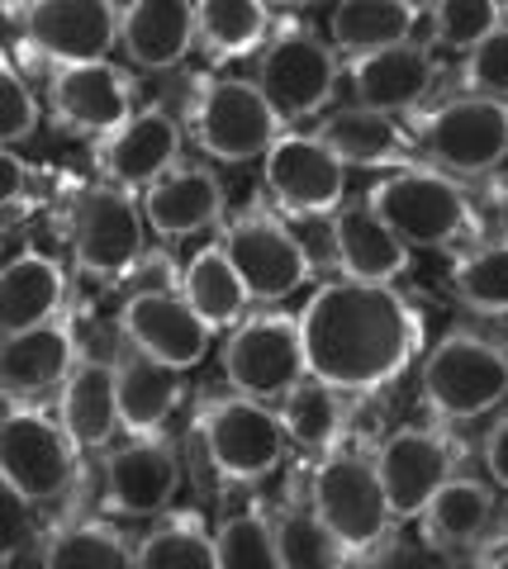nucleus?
<instances>
[{
    "mask_svg": "<svg viewBox=\"0 0 508 569\" xmlns=\"http://www.w3.org/2000/svg\"><path fill=\"white\" fill-rule=\"evenodd\" d=\"M309 376L342 395H376L418 361L424 313L390 280L338 276L313 290L300 313Z\"/></svg>",
    "mask_w": 508,
    "mask_h": 569,
    "instance_id": "nucleus-1",
    "label": "nucleus"
},
{
    "mask_svg": "<svg viewBox=\"0 0 508 569\" xmlns=\"http://www.w3.org/2000/svg\"><path fill=\"white\" fill-rule=\"evenodd\" d=\"M366 204L409 247L442 252V247L480 242V219H476V209H470L466 190L457 186V176H447L432 162L395 167V176H380V181L366 190Z\"/></svg>",
    "mask_w": 508,
    "mask_h": 569,
    "instance_id": "nucleus-2",
    "label": "nucleus"
},
{
    "mask_svg": "<svg viewBox=\"0 0 508 569\" xmlns=\"http://www.w3.org/2000/svg\"><path fill=\"white\" fill-rule=\"evenodd\" d=\"M196 432L209 456V470L223 485H261V479H271L286 466V451H290V432L280 422V408L238 395V389L200 403Z\"/></svg>",
    "mask_w": 508,
    "mask_h": 569,
    "instance_id": "nucleus-3",
    "label": "nucleus"
},
{
    "mask_svg": "<svg viewBox=\"0 0 508 569\" xmlns=\"http://www.w3.org/2000/svg\"><path fill=\"white\" fill-rule=\"evenodd\" d=\"M286 114L252 77H196L190 96V138L215 162H257L286 133Z\"/></svg>",
    "mask_w": 508,
    "mask_h": 569,
    "instance_id": "nucleus-4",
    "label": "nucleus"
},
{
    "mask_svg": "<svg viewBox=\"0 0 508 569\" xmlns=\"http://www.w3.org/2000/svg\"><path fill=\"white\" fill-rule=\"evenodd\" d=\"M418 389L437 422H476L508 399V351L495 337L447 332L418 370Z\"/></svg>",
    "mask_w": 508,
    "mask_h": 569,
    "instance_id": "nucleus-5",
    "label": "nucleus"
},
{
    "mask_svg": "<svg viewBox=\"0 0 508 569\" xmlns=\"http://www.w3.org/2000/svg\"><path fill=\"white\" fill-rule=\"evenodd\" d=\"M309 503L323 512V522L338 531V541L352 550V560H371L395 531V508L385 498L376 456L366 451H328L309 470Z\"/></svg>",
    "mask_w": 508,
    "mask_h": 569,
    "instance_id": "nucleus-6",
    "label": "nucleus"
},
{
    "mask_svg": "<svg viewBox=\"0 0 508 569\" xmlns=\"http://www.w3.org/2000/svg\"><path fill=\"white\" fill-rule=\"evenodd\" d=\"M0 475H6V489L29 508L62 503L81 485V447L43 408L10 403L0 422Z\"/></svg>",
    "mask_w": 508,
    "mask_h": 569,
    "instance_id": "nucleus-7",
    "label": "nucleus"
},
{
    "mask_svg": "<svg viewBox=\"0 0 508 569\" xmlns=\"http://www.w3.org/2000/svg\"><path fill=\"white\" fill-rule=\"evenodd\" d=\"M67 247L86 276L96 280H124L138 261H143V238H148V213L143 194L129 186H86L77 200L67 204Z\"/></svg>",
    "mask_w": 508,
    "mask_h": 569,
    "instance_id": "nucleus-8",
    "label": "nucleus"
},
{
    "mask_svg": "<svg viewBox=\"0 0 508 569\" xmlns=\"http://www.w3.org/2000/svg\"><path fill=\"white\" fill-rule=\"evenodd\" d=\"M414 142L424 162L442 167L457 181H476L508 162V100L451 96L437 110L414 119Z\"/></svg>",
    "mask_w": 508,
    "mask_h": 569,
    "instance_id": "nucleus-9",
    "label": "nucleus"
},
{
    "mask_svg": "<svg viewBox=\"0 0 508 569\" xmlns=\"http://www.w3.org/2000/svg\"><path fill=\"white\" fill-rule=\"evenodd\" d=\"M223 380L229 389L261 403H280L295 385L309 376V356H305V328L300 313H248L229 332V342L219 351Z\"/></svg>",
    "mask_w": 508,
    "mask_h": 569,
    "instance_id": "nucleus-10",
    "label": "nucleus"
},
{
    "mask_svg": "<svg viewBox=\"0 0 508 569\" xmlns=\"http://www.w3.org/2000/svg\"><path fill=\"white\" fill-rule=\"evenodd\" d=\"M252 62L261 91L271 96V104L286 114L290 129L323 114L332 96H338V48L323 43L309 24L276 29Z\"/></svg>",
    "mask_w": 508,
    "mask_h": 569,
    "instance_id": "nucleus-11",
    "label": "nucleus"
},
{
    "mask_svg": "<svg viewBox=\"0 0 508 569\" xmlns=\"http://www.w3.org/2000/svg\"><path fill=\"white\" fill-rule=\"evenodd\" d=\"M261 162H267V171H261L267 194L286 219H332V213L342 209L347 167L352 162H347L323 133L286 129Z\"/></svg>",
    "mask_w": 508,
    "mask_h": 569,
    "instance_id": "nucleus-12",
    "label": "nucleus"
},
{
    "mask_svg": "<svg viewBox=\"0 0 508 569\" xmlns=\"http://www.w3.org/2000/svg\"><path fill=\"white\" fill-rule=\"evenodd\" d=\"M219 242L229 247L233 266L248 280L252 305H280V299H290L313 276L309 247L300 242V233L286 223L280 209H267V204L242 209L219 233Z\"/></svg>",
    "mask_w": 508,
    "mask_h": 569,
    "instance_id": "nucleus-13",
    "label": "nucleus"
},
{
    "mask_svg": "<svg viewBox=\"0 0 508 569\" xmlns=\"http://www.w3.org/2000/svg\"><path fill=\"white\" fill-rule=\"evenodd\" d=\"M10 20L48 67L110 58L124 39V6L114 0H24Z\"/></svg>",
    "mask_w": 508,
    "mask_h": 569,
    "instance_id": "nucleus-14",
    "label": "nucleus"
},
{
    "mask_svg": "<svg viewBox=\"0 0 508 569\" xmlns=\"http://www.w3.org/2000/svg\"><path fill=\"white\" fill-rule=\"evenodd\" d=\"M461 447L447 427H399L385 437V447L376 451V470L385 498H390L399 522H418L424 508L437 498V489L457 475Z\"/></svg>",
    "mask_w": 508,
    "mask_h": 569,
    "instance_id": "nucleus-15",
    "label": "nucleus"
},
{
    "mask_svg": "<svg viewBox=\"0 0 508 569\" xmlns=\"http://www.w3.org/2000/svg\"><path fill=\"white\" fill-rule=\"evenodd\" d=\"M133 77L110 58L96 62H62L48 77V104L58 129L81 133V138H104L138 114L133 110Z\"/></svg>",
    "mask_w": 508,
    "mask_h": 569,
    "instance_id": "nucleus-16",
    "label": "nucleus"
},
{
    "mask_svg": "<svg viewBox=\"0 0 508 569\" xmlns=\"http://www.w3.org/2000/svg\"><path fill=\"white\" fill-rule=\"evenodd\" d=\"M119 332L124 342L143 356H157L167 366H181V370H196L209 342H215V328L200 318V309L190 305L181 290H133L119 309Z\"/></svg>",
    "mask_w": 508,
    "mask_h": 569,
    "instance_id": "nucleus-17",
    "label": "nucleus"
},
{
    "mask_svg": "<svg viewBox=\"0 0 508 569\" xmlns=\"http://www.w3.org/2000/svg\"><path fill=\"white\" fill-rule=\"evenodd\" d=\"M181 123L162 104L138 110L124 129L96 138L91 162L100 171V181L110 186H129V190H148L152 181H162L171 167H181Z\"/></svg>",
    "mask_w": 508,
    "mask_h": 569,
    "instance_id": "nucleus-18",
    "label": "nucleus"
},
{
    "mask_svg": "<svg viewBox=\"0 0 508 569\" xmlns=\"http://www.w3.org/2000/svg\"><path fill=\"white\" fill-rule=\"evenodd\" d=\"M177 489L181 456L162 432L138 437L104 460V512L114 518H157L171 508Z\"/></svg>",
    "mask_w": 508,
    "mask_h": 569,
    "instance_id": "nucleus-19",
    "label": "nucleus"
},
{
    "mask_svg": "<svg viewBox=\"0 0 508 569\" xmlns=\"http://www.w3.org/2000/svg\"><path fill=\"white\" fill-rule=\"evenodd\" d=\"M77 328L72 318H48V323H33L20 332H6V347H0V385H6L10 403L39 399L62 389L67 376L77 370Z\"/></svg>",
    "mask_w": 508,
    "mask_h": 569,
    "instance_id": "nucleus-20",
    "label": "nucleus"
},
{
    "mask_svg": "<svg viewBox=\"0 0 508 569\" xmlns=\"http://www.w3.org/2000/svg\"><path fill=\"white\" fill-rule=\"evenodd\" d=\"M347 77H352L357 104H371L380 114H409L432 96L437 58H432V48L405 39V43H390L376 52H357Z\"/></svg>",
    "mask_w": 508,
    "mask_h": 569,
    "instance_id": "nucleus-21",
    "label": "nucleus"
},
{
    "mask_svg": "<svg viewBox=\"0 0 508 569\" xmlns=\"http://www.w3.org/2000/svg\"><path fill=\"white\" fill-rule=\"evenodd\" d=\"M328 238H332V261L342 276H361V280H399L409 271V252L414 247L380 219L371 204H342L328 219Z\"/></svg>",
    "mask_w": 508,
    "mask_h": 569,
    "instance_id": "nucleus-22",
    "label": "nucleus"
},
{
    "mask_svg": "<svg viewBox=\"0 0 508 569\" xmlns=\"http://www.w3.org/2000/svg\"><path fill=\"white\" fill-rule=\"evenodd\" d=\"M499 527V508L495 493H489L485 479H466L451 475L437 498L424 508L418 531H424L428 550H442V556H466V550H480L489 541V531Z\"/></svg>",
    "mask_w": 508,
    "mask_h": 569,
    "instance_id": "nucleus-23",
    "label": "nucleus"
},
{
    "mask_svg": "<svg viewBox=\"0 0 508 569\" xmlns=\"http://www.w3.org/2000/svg\"><path fill=\"white\" fill-rule=\"evenodd\" d=\"M138 194L157 238H190L223 219V181L209 167H171Z\"/></svg>",
    "mask_w": 508,
    "mask_h": 569,
    "instance_id": "nucleus-24",
    "label": "nucleus"
},
{
    "mask_svg": "<svg viewBox=\"0 0 508 569\" xmlns=\"http://www.w3.org/2000/svg\"><path fill=\"white\" fill-rule=\"evenodd\" d=\"M124 58L143 71H171L190 58L196 39V0H129L124 6Z\"/></svg>",
    "mask_w": 508,
    "mask_h": 569,
    "instance_id": "nucleus-25",
    "label": "nucleus"
},
{
    "mask_svg": "<svg viewBox=\"0 0 508 569\" xmlns=\"http://www.w3.org/2000/svg\"><path fill=\"white\" fill-rule=\"evenodd\" d=\"M319 133L352 167H418L424 162L414 133H405L395 123V114H380L371 104H347V110L323 114Z\"/></svg>",
    "mask_w": 508,
    "mask_h": 569,
    "instance_id": "nucleus-26",
    "label": "nucleus"
},
{
    "mask_svg": "<svg viewBox=\"0 0 508 569\" xmlns=\"http://www.w3.org/2000/svg\"><path fill=\"white\" fill-rule=\"evenodd\" d=\"M58 422L81 451H100L119 427V366L77 361V370L58 389Z\"/></svg>",
    "mask_w": 508,
    "mask_h": 569,
    "instance_id": "nucleus-27",
    "label": "nucleus"
},
{
    "mask_svg": "<svg viewBox=\"0 0 508 569\" xmlns=\"http://www.w3.org/2000/svg\"><path fill=\"white\" fill-rule=\"evenodd\" d=\"M181 376H186L181 366H167L157 356H143V351L124 356L119 361V427L129 437L162 432L186 399Z\"/></svg>",
    "mask_w": 508,
    "mask_h": 569,
    "instance_id": "nucleus-28",
    "label": "nucleus"
},
{
    "mask_svg": "<svg viewBox=\"0 0 508 569\" xmlns=\"http://www.w3.org/2000/svg\"><path fill=\"white\" fill-rule=\"evenodd\" d=\"M67 271L48 252H20L0 271V328L20 332L62 313Z\"/></svg>",
    "mask_w": 508,
    "mask_h": 569,
    "instance_id": "nucleus-29",
    "label": "nucleus"
},
{
    "mask_svg": "<svg viewBox=\"0 0 508 569\" xmlns=\"http://www.w3.org/2000/svg\"><path fill=\"white\" fill-rule=\"evenodd\" d=\"M418 20H424V0H338L328 14V39L338 52L357 58L414 39Z\"/></svg>",
    "mask_w": 508,
    "mask_h": 569,
    "instance_id": "nucleus-30",
    "label": "nucleus"
},
{
    "mask_svg": "<svg viewBox=\"0 0 508 569\" xmlns=\"http://www.w3.org/2000/svg\"><path fill=\"white\" fill-rule=\"evenodd\" d=\"M181 295L200 309V318L215 332H233L242 318H248V305H252L248 280H242V271L233 266L223 242L200 247V252L190 257V266L181 271Z\"/></svg>",
    "mask_w": 508,
    "mask_h": 569,
    "instance_id": "nucleus-31",
    "label": "nucleus"
},
{
    "mask_svg": "<svg viewBox=\"0 0 508 569\" xmlns=\"http://www.w3.org/2000/svg\"><path fill=\"white\" fill-rule=\"evenodd\" d=\"M280 422H286L295 451L309 456V460H323L328 451L342 447V432H347L342 389L319 380V376H305L286 399H280Z\"/></svg>",
    "mask_w": 508,
    "mask_h": 569,
    "instance_id": "nucleus-32",
    "label": "nucleus"
},
{
    "mask_svg": "<svg viewBox=\"0 0 508 569\" xmlns=\"http://www.w3.org/2000/svg\"><path fill=\"white\" fill-rule=\"evenodd\" d=\"M271 33L267 0H196V39L209 62L257 58Z\"/></svg>",
    "mask_w": 508,
    "mask_h": 569,
    "instance_id": "nucleus-33",
    "label": "nucleus"
},
{
    "mask_svg": "<svg viewBox=\"0 0 508 569\" xmlns=\"http://www.w3.org/2000/svg\"><path fill=\"white\" fill-rule=\"evenodd\" d=\"M276 546H280V569H342L357 565L352 550L338 541V531L323 522V512L309 503H286L276 512Z\"/></svg>",
    "mask_w": 508,
    "mask_h": 569,
    "instance_id": "nucleus-34",
    "label": "nucleus"
},
{
    "mask_svg": "<svg viewBox=\"0 0 508 569\" xmlns=\"http://www.w3.org/2000/svg\"><path fill=\"white\" fill-rule=\"evenodd\" d=\"M138 569H219L215 531H205L200 512H171L133 546Z\"/></svg>",
    "mask_w": 508,
    "mask_h": 569,
    "instance_id": "nucleus-35",
    "label": "nucleus"
},
{
    "mask_svg": "<svg viewBox=\"0 0 508 569\" xmlns=\"http://www.w3.org/2000/svg\"><path fill=\"white\" fill-rule=\"evenodd\" d=\"M48 569H124L133 565V546L114 522H67L43 546Z\"/></svg>",
    "mask_w": 508,
    "mask_h": 569,
    "instance_id": "nucleus-36",
    "label": "nucleus"
},
{
    "mask_svg": "<svg viewBox=\"0 0 508 569\" xmlns=\"http://www.w3.org/2000/svg\"><path fill=\"white\" fill-rule=\"evenodd\" d=\"M451 295L457 305L485 318L508 313V238L499 242H476L470 252L451 266Z\"/></svg>",
    "mask_w": 508,
    "mask_h": 569,
    "instance_id": "nucleus-37",
    "label": "nucleus"
},
{
    "mask_svg": "<svg viewBox=\"0 0 508 569\" xmlns=\"http://www.w3.org/2000/svg\"><path fill=\"white\" fill-rule=\"evenodd\" d=\"M219 546V569H276L280 546H276V518H267L261 508L233 512L215 527Z\"/></svg>",
    "mask_w": 508,
    "mask_h": 569,
    "instance_id": "nucleus-38",
    "label": "nucleus"
},
{
    "mask_svg": "<svg viewBox=\"0 0 508 569\" xmlns=\"http://www.w3.org/2000/svg\"><path fill=\"white\" fill-rule=\"evenodd\" d=\"M504 24L499 0H432V39L451 52H470Z\"/></svg>",
    "mask_w": 508,
    "mask_h": 569,
    "instance_id": "nucleus-39",
    "label": "nucleus"
},
{
    "mask_svg": "<svg viewBox=\"0 0 508 569\" xmlns=\"http://www.w3.org/2000/svg\"><path fill=\"white\" fill-rule=\"evenodd\" d=\"M470 96H489V100H508V24H499L495 33L466 52V71H461Z\"/></svg>",
    "mask_w": 508,
    "mask_h": 569,
    "instance_id": "nucleus-40",
    "label": "nucleus"
},
{
    "mask_svg": "<svg viewBox=\"0 0 508 569\" xmlns=\"http://www.w3.org/2000/svg\"><path fill=\"white\" fill-rule=\"evenodd\" d=\"M0 96H6V142L14 148V142L33 138V129H39V100H33L29 81L20 77L14 62L0 67Z\"/></svg>",
    "mask_w": 508,
    "mask_h": 569,
    "instance_id": "nucleus-41",
    "label": "nucleus"
},
{
    "mask_svg": "<svg viewBox=\"0 0 508 569\" xmlns=\"http://www.w3.org/2000/svg\"><path fill=\"white\" fill-rule=\"evenodd\" d=\"M0 176H6V200H0V209H6V228H14L29 213V200H24L29 167L14 152H0Z\"/></svg>",
    "mask_w": 508,
    "mask_h": 569,
    "instance_id": "nucleus-42",
    "label": "nucleus"
},
{
    "mask_svg": "<svg viewBox=\"0 0 508 569\" xmlns=\"http://www.w3.org/2000/svg\"><path fill=\"white\" fill-rule=\"evenodd\" d=\"M480 456H485V475L495 479L499 489H508V418H499V422L485 432Z\"/></svg>",
    "mask_w": 508,
    "mask_h": 569,
    "instance_id": "nucleus-43",
    "label": "nucleus"
},
{
    "mask_svg": "<svg viewBox=\"0 0 508 569\" xmlns=\"http://www.w3.org/2000/svg\"><path fill=\"white\" fill-rule=\"evenodd\" d=\"M495 219H499V238H508V186L499 190V200H495Z\"/></svg>",
    "mask_w": 508,
    "mask_h": 569,
    "instance_id": "nucleus-44",
    "label": "nucleus"
},
{
    "mask_svg": "<svg viewBox=\"0 0 508 569\" xmlns=\"http://www.w3.org/2000/svg\"><path fill=\"white\" fill-rule=\"evenodd\" d=\"M271 10H305V6H313V0H267Z\"/></svg>",
    "mask_w": 508,
    "mask_h": 569,
    "instance_id": "nucleus-45",
    "label": "nucleus"
},
{
    "mask_svg": "<svg viewBox=\"0 0 508 569\" xmlns=\"http://www.w3.org/2000/svg\"><path fill=\"white\" fill-rule=\"evenodd\" d=\"M499 537H504V541H508V503H504V508H499Z\"/></svg>",
    "mask_w": 508,
    "mask_h": 569,
    "instance_id": "nucleus-46",
    "label": "nucleus"
},
{
    "mask_svg": "<svg viewBox=\"0 0 508 569\" xmlns=\"http://www.w3.org/2000/svg\"><path fill=\"white\" fill-rule=\"evenodd\" d=\"M14 6H24V0H6V10H14Z\"/></svg>",
    "mask_w": 508,
    "mask_h": 569,
    "instance_id": "nucleus-47",
    "label": "nucleus"
},
{
    "mask_svg": "<svg viewBox=\"0 0 508 569\" xmlns=\"http://www.w3.org/2000/svg\"><path fill=\"white\" fill-rule=\"evenodd\" d=\"M499 6H504V10H508V0H499Z\"/></svg>",
    "mask_w": 508,
    "mask_h": 569,
    "instance_id": "nucleus-48",
    "label": "nucleus"
}]
</instances>
